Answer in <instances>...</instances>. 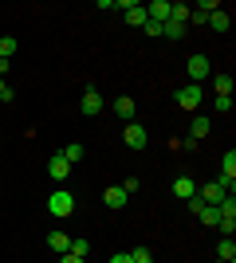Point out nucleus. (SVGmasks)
<instances>
[{
    "label": "nucleus",
    "mask_w": 236,
    "mask_h": 263,
    "mask_svg": "<svg viewBox=\"0 0 236 263\" xmlns=\"http://www.w3.org/2000/svg\"><path fill=\"white\" fill-rule=\"evenodd\" d=\"M142 32H146V35H154V40H161V24L146 20V24H142Z\"/></svg>",
    "instance_id": "nucleus-28"
},
{
    "label": "nucleus",
    "mask_w": 236,
    "mask_h": 263,
    "mask_svg": "<svg viewBox=\"0 0 236 263\" xmlns=\"http://www.w3.org/2000/svg\"><path fill=\"white\" fill-rule=\"evenodd\" d=\"M12 99H16V95H12V87H8V83H4V79H0V102H4V106H8Z\"/></svg>",
    "instance_id": "nucleus-29"
},
{
    "label": "nucleus",
    "mask_w": 236,
    "mask_h": 263,
    "mask_svg": "<svg viewBox=\"0 0 236 263\" xmlns=\"http://www.w3.org/2000/svg\"><path fill=\"white\" fill-rule=\"evenodd\" d=\"M228 193L221 185H216V181H209V185H201L197 189V200H201V204H221V200H225Z\"/></svg>",
    "instance_id": "nucleus-8"
},
{
    "label": "nucleus",
    "mask_w": 236,
    "mask_h": 263,
    "mask_svg": "<svg viewBox=\"0 0 236 263\" xmlns=\"http://www.w3.org/2000/svg\"><path fill=\"white\" fill-rule=\"evenodd\" d=\"M201 99H205V90L197 87V83H189V87L177 90V106H185V110H197V106H201Z\"/></svg>",
    "instance_id": "nucleus-6"
},
{
    "label": "nucleus",
    "mask_w": 236,
    "mask_h": 263,
    "mask_svg": "<svg viewBox=\"0 0 236 263\" xmlns=\"http://www.w3.org/2000/svg\"><path fill=\"white\" fill-rule=\"evenodd\" d=\"M59 263H87V259H79V255H71V252H67V255H59Z\"/></svg>",
    "instance_id": "nucleus-33"
},
{
    "label": "nucleus",
    "mask_w": 236,
    "mask_h": 263,
    "mask_svg": "<svg viewBox=\"0 0 236 263\" xmlns=\"http://www.w3.org/2000/svg\"><path fill=\"white\" fill-rule=\"evenodd\" d=\"M189 138H193V142L209 138V118H205V114H197V118H193V126H189Z\"/></svg>",
    "instance_id": "nucleus-16"
},
{
    "label": "nucleus",
    "mask_w": 236,
    "mask_h": 263,
    "mask_svg": "<svg viewBox=\"0 0 236 263\" xmlns=\"http://www.w3.org/2000/svg\"><path fill=\"white\" fill-rule=\"evenodd\" d=\"M47 173H51V181H59V185H63V181L71 177V165H67V157H63V154H56L51 161H47Z\"/></svg>",
    "instance_id": "nucleus-10"
},
{
    "label": "nucleus",
    "mask_w": 236,
    "mask_h": 263,
    "mask_svg": "<svg viewBox=\"0 0 236 263\" xmlns=\"http://www.w3.org/2000/svg\"><path fill=\"white\" fill-rule=\"evenodd\" d=\"M8 75V59H0V79Z\"/></svg>",
    "instance_id": "nucleus-34"
},
{
    "label": "nucleus",
    "mask_w": 236,
    "mask_h": 263,
    "mask_svg": "<svg viewBox=\"0 0 236 263\" xmlns=\"http://www.w3.org/2000/svg\"><path fill=\"white\" fill-rule=\"evenodd\" d=\"M102 200H106V209H114V212H118V209H126V200H130V197H126L122 189L114 185V189H106V193H102Z\"/></svg>",
    "instance_id": "nucleus-15"
},
{
    "label": "nucleus",
    "mask_w": 236,
    "mask_h": 263,
    "mask_svg": "<svg viewBox=\"0 0 236 263\" xmlns=\"http://www.w3.org/2000/svg\"><path fill=\"white\" fill-rule=\"evenodd\" d=\"M209 28H213V32H228V28H232V12H209Z\"/></svg>",
    "instance_id": "nucleus-14"
},
{
    "label": "nucleus",
    "mask_w": 236,
    "mask_h": 263,
    "mask_svg": "<svg viewBox=\"0 0 236 263\" xmlns=\"http://www.w3.org/2000/svg\"><path fill=\"white\" fill-rule=\"evenodd\" d=\"M185 71H189V75H193V83L201 87L205 79H209V59H205V55H189V63H185Z\"/></svg>",
    "instance_id": "nucleus-7"
},
{
    "label": "nucleus",
    "mask_w": 236,
    "mask_h": 263,
    "mask_svg": "<svg viewBox=\"0 0 236 263\" xmlns=\"http://www.w3.org/2000/svg\"><path fill=\"white\" fill-rule=\"evenodd\" d=\"M79 110L87 114V118H95V114H102V95L95 87H87L83 90V99H79Z\"/></svg>",
    "instance_id": "nucleus-5"
},
{
    "label": "nucleus",
    "mask_w": 236,
    "mask_h": 263,
    "mask_svg": "<svg viewBox=\"0 0 236 263\" xmlns=\"http://www.w3.org/2000/svg\"><path fill=\"white\" fill-rule=\"evenodd\" d=\"M146 20L166 24L169 20V0H154V4H146Z\"/></svg>",
    "instance_id": "nucleus-12"
},
{
    "label": "nucleus",
    "mask_w": 236,
    "mask_h": 263,
    "mask_svg": "<svg viewBox=\"0 0 236 263\" xmlns=\"http://www.w3.org/2000/svg\"><path fill=\"white\" fill-rule=\"evenodd\" d=\"M216 259H228V263H236V243H232V236H225V240L216 243Z\"/></svg>",
    "instance_id": "nucleus-18"
},
{
    "label": "nucleus",
    "mask_w": 236,
    "mask_h": 263,
    "mask_svg": "<svg viewBox=\"0 0 236 263\" xmlns=\"http://www.w3.org/2000/svg\"><path fill=\"white\" fill-rule=\"evenodd\" d=\"M59 154L67 157V165H79V161H83V145H79V142H71L67 149H59Z\"/></svg>",
    "instance_id": "nucleus-23"
},
{
    "label": "nucleus",
    "mask_w": 236,
    "mask_h": 263,
    "mask_svg": "<svg viewBox=\"0 0 236 263\" xmlns=\"http://www.w3.org/2000/svg\"><path fill=\"white\" fill-rule=\"evenodd\" d=\"M213 110H221V114H228V110H232V99H228V95H216V99H213Z\"/></svg>",
    "instance_id": "nucleus-25"
},
{
    "label": "nucleus",
    "mask_w": 236,
    "mask_h": 263,
    "mask_svg": "<svg viewBox=\"0 0 236 263\" xmlns=\"http://www.w3.org/2000/svg\"><path fill=\"white\" fill-rule=\"evenodd\" d=\"M216 228L225 232V236H232V232H236V220H221V224H216Z\"/></svg>",
    "instance_id": "nucleus-31"
},
{
    "label": "nucleus",
    "mask_w": 236,
    "mask_h": 263,
    "mask_svg": "<svg viewBox=\"0 0 236 263\" xmlns=\"http://www.w3.org/2000/svg\"><path fill=\"white\" fill-rule=\"evenodd\" d=\"M71 255L87 259V255H90V240H83V236H71Z\"/></svg>",
    "instance_id": "nucleus-21"
},
{
    "label": "nucleus",
    "mask_w": 236,
    "mask_h": 263,
    "mask_svg": "<svg viewBox=\"0 0 236 263\" xmlns=\"http://www.w3.org/2000/svg\"><path fill=\"white\" fill-rule=\"evenodd\" d=\"M232 181H236V154L228 149L225 161H221V177H216V185L225 189V193H232Z\"/></svg>",
    "instance_id": "nucleus-4"
},
{
    "label": "nucleus",
    "mask_w": 236,
    "mask_h": 263,
    "mask_svg": "<svg viewBox=\"0 0 236 263\" xmlns=\"http://www.w3.org/2000/svg\"><path fill=\"white\" fill-rule=\"evenodd\" d=\"M12 55H16V40L4 35V40H0V59H12Z\"/></svg>",
    "instance_id": "nucleus-24"
},
{
    "label": "nucleus",
    "mask_w": 236,
    "mask_h": 263,
    "mask_svg": "<svg viewBox=\"0 0 236 263\" xmlns=\"http://www.w3.org/2000/svg\"><path fill=\"white\" fill-rule=\"evenodd\" d=\"M216 8H221L216 0H201V4H197V12H205V16H209V12H216Z\"/></svg>",
    "instance_id": "nucleus-30"
},
{
    "label": "nucleus",
    "mask_w": 236,
    "mask_h": 263,
    "mask_svg": "<svg viewBox=\"0 0 236 263\" xmlns=\"http://www.w3.org/2000/svg\"><path fill=\"white\" fill-rule=\"evenodd\" d=\"M216 263H228V259H216Z\"/></svg>",
    "instance_id": "nucleus-35"
},
{
    "label": "nucleus",
    "mask_w": 236,
    "mask_h": 263,
    "mask_svg": "<svg viewBox=\"0 0 236 263\" xmlns=\"http://www.w3.org/2000/svg\"><path fill=\"white\" fill-rule=\"evenodd\" d=\"M118 189H122L126 197H134V193H138V177H126V181H122V185H118Z\"/></svg>",
    "instance_id": "nucleus-27"
},
{
    "label": "nucleus",
    "mask_w": 236,
    "mask_h": 263,
    "mask_svg": "<svg viewBox=\"0 0 236 263\" xmlns=\"http://www.w3.org/2000/svg\"><path fill=\"white\" fill-rule=\"evenodd\" d=\"M130 259H134V263H154V255H150V248H134Z\"/></svg>",
    "instance_id": "nucleus-26"
},
{
    "label": "nucleus",
    "mask_w": 236,
    "mask_h": 263,
    "mask_svg": "<svg viewBox=\"0 0 236 263\" xmlns=\"http://www.w3.org/2000/svg\"><path fill=\"white\" fill-rule=\"evenodd\" d=\"M47 212H51V216H59V220H67L71 212H75V197H71L67 189H56V193L47 197Z\"/></svg>",
    "instance_id": "nucleus-1"
},
{
    "label": "nucleus",
    "mask_w": 236,
    "mask_h": 263,
    "mask_svg": "<svg viewBox=\"0 0 236 263\" xmlns=\"http://www.w3.org/2000/svg\"><path fill=\"white\" fill-rule=\"evenodd\" d=\"M111 263H134V259H130V252H114Z\"/></svg>",
    "instance_id": "nucleus-32"
},
{
    "label": "nucleus",
    "mask_w": 236,
    "mask_h": 263,
    "mask_svg": "<svg viewBox=\"0 0 236 263\" xmlns=\"http://www.w3.org/2000/svg\"><path fill=\"white\" fill-rule=\"evenodd\" d=\"M173 197L177 200H189V197H197V181H193V177H173Z\"/></svg>",
    "instance_id": "nucleus-9"
},
{
    "label": "nucleus",
    "mask_w": 236,
    "mask_h": 263,
    "mask_svg": "<svg viewBox=\"0 0 236 263\" xmlns=\"http://www.w3.org/2000/svg\"><path fill=\"white\" fill-rule=\"evenodd\" d=\"M197 220H201V224H209V228H216V224H221V212H216V204H201Z\"/></svg>",
    "instance_id": "nucleus-17"
},
{
    "label": "nucleus",
    "mask_w": 236,
    "mask_h": 263,
    "mask_svg": "<svg viewBox=\"0 0 236 263\" xmlns=\"http://www.w3.org/2000/svg\"><path fill=\"white\" fill-rule=\"evenodd\" d=\"M213 90H216V95H228V99H232V75H213Z\"/></svg>",
    "instance_id": "nucleus-20"
},
{
    "label": "nucleus",
    "mask_w": 236,
    "mask_h": 263,
    "mask_svg": "<svg viewBox=\"0 0 236 263\" xmlns=\"http://www.w3.org/2000/svg\"><path fill=\"white\" fill-rule=\"evenodd\" d=\"M47 248L59 252V255H67L71 252V236H67V232H47Z\"/></svg>",
    "instance_id": "nucleus-13"
},
{
    "label": "nucleus",
    "mask_w": 236,
    "mask_h": 263,
    "mask_svg": "<svg viewBox=\"0 0 236 263\" xmlns=\"http://www.w3.org/2000/svg\"><path fill=\"white\" fill-rule=\"evenodd\" d=\"M185 32H189L185 24H173V20L161 24V35H166V40H185Z\"/></svg>",
    "instance_id": "nucleus-19"
},
{
    "label": "nucleus",
    "mask_w": 236,
    "mask_h": 263,
    "mask_svg": "<svg viewBox=\"0 0 236 263\" xmlns=\"http://www.w3.org/2000/svg\"><path fill=\"white\" fill-rule=\"evenodd\" d=\"M118 8H122V20L130 28H142L146 24V4H138V0H118Z\"/></svg>",
    "instance_id": "nucleus-2"
},
{
    "label": "nucleus",
    "mask_w": 236,
    "mask_h": 263,
    "mask_svg": "<svg viewBox=\"0 0 236 263\" xmlns=\"http://www.w3.org/2000/svg\"><path fill=\"white\" fill-rule=\"evenodd\" d=\"M169 20L173 24H189V4H169Z\"/></svg>",
    "instance_id": "nucleus-22"
},
{
    "label": "nucleus",
    "mask_w": 236,
    "mask_h": 263,
    "mask_svg": "<svg viewBox=\"0 0 236 263\" xmlns=\"http://www.w3.org/2000/svg\"><path fill=\"white\" fill-rule=\"evenodd\" d=\"M122 142H126V149H146V142H150L146 126H138V122H126V130H122Z\"/></svg>",
    "instance_id": "nucleus-3"
},
{
    "label": "nucleus",
    "mask_w": 236,
    "mask_h": 263,
    "mask_svg": "<svg viewBox=\"0 0 236 263\" xmlns=\"http://www.w3.org/2000/svg\"><path fill=\"white\" fill-rule=\"evenodd\" d=\"M111 110H114V114H118L122 122H134V110H138V106H134V99H130V95H118Z\"/></svg>",
    "instance_id": "nucleus-11"
}]
</instances>
